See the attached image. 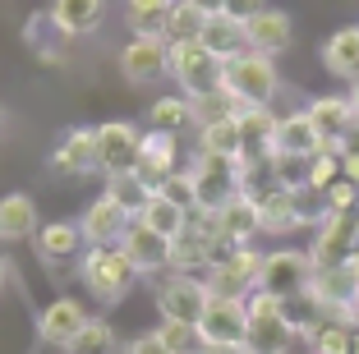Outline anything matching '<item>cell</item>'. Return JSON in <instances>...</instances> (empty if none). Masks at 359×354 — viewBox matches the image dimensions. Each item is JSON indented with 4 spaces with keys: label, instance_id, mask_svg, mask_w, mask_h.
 I'll use <instances>...</instances> for the list:
<instances>
[{
    "label": "cell",
    "instance_id": "obj_48",
    "mask_svg": "<svg viewBox=\"0 0 359 354\" xmlns=\"http://www.w3.org/2000/svg\"><path fill=\"white\" fill-rule=\"evenodd\" d=\"M350 354H359V327H355V345H350Z\"/></svg>",
    "mask_w": 359,
    "mask_h": 354
},
{
    "label": "cell",
    "instance_id": "obj_27",
    "mask_svg": "<svg viewBox=\"0 0 359 354\" xmlns=\"http://www.w3.org/2000/svg\"><path fill=\"white\" fill-rule=\"evenodd\" d=\"M23 42H28V51L37 55V60H46V64H60L65 60V37L60 32V23L51 19V10L46 14H32L28 23H23Z\"/></svg>",
    "mask_w": 359,
    "mask_h": 354
},
{
    "label": "cell",
    "instance_id": "obj_22",
    "mask_svg": "<svg viewBox=\"0 0 359 354\" xmlns=\"http://www.w3.org/2000/svg\"><path fill=\"white\" fill-rule=\"evenodd\" d=\"M299 341L295 322L276 313V318H249V332H244V354H285Z\"/></svg>",
    "mask_w": 359,
    "mask_h": 354
},
{
    "label": "cell",
    "instance_id": "obj_31",
    "mask_svg": "<svg viewBox=\"0 0 359 354\" xmlns=\"http://www.w3.org/2000/svg\"><path fill=\"white\" fill-rule=\"evenodd\" d=\"M148 120H152V129L180 134V129L194 125V102L184 93H180V97H157V102H152V111H148Z\"/></svg>",
    "mask_w": 359,
    "mask_h": 354
},
{
    "label": "cell",
    "instance_id": "obj_43",
    "mask_svg": "<svg viewBox=\"0 0 359 354\" xmlns=\"http://www.w3.org/2000/svg\"><path fill=\"white\" fill-rule=\"evenodd\" d=\"M341 175L350 184H359V152H341Z\"/></svg>",
    "mask_w": 359,
    "mask_h": 354
},
{
    "label": "cell",
    "instance_id": "obj_51",
    "mask_svg": "<svg viewBox=\"0 0 359 354\" xmlns=\"http://www.w3.org/2000/svg\"><path fill=\"white\" fill-rule=\"evenodd\" d=\"M309 354H318V350H309Z\"/></svg>",
    "mask_w": 359,
    "mask_h": 354
},
{
    "label": "cell",
    "instance_id": "obj_18",
    "mask_svg": "<svg viewBox=\"0 0 359 354\" xmlns=\"http://www.w3.org/2000/svg\"><path fill=\"white\" fill-rule=\"evenodd\" d=\"M203 345H244V332H249V313L244 304H231V299H212L208 313H203Z\"/></svg>",
    "mask_w": 359,
    "mask_h": 354
},
{
    "label": "cell",
    "instance_id": "obj_39",
    "mask_svg": "<svg viewBox=\"0 0 359 354\" xmlns=\"http://www.w3.org/2000/svg\"><path fill=\"white\" fill-rule=\"evenodd\" d=\"M327 207L332 212H359V184H350L346 175L327 189Z\"/></svg>",
    "mask_w": 359,
    "mask_h": 354
},
{
    "label": "cell",
    "instance_id": "obj_11",
    "mask_svg": "<svg viewBox=\"0 0 359 354\" xmlns=\"http://www.w3.org/2000/svg\"><path fill=\"white\" fill-rule=\"evenodd\" d=\"M120 74L125 83H152L161 74H170V42L166 37H129L120 46Z\"/></svg>",
    "mask_w": 359,
    "mask_h": 354
},
{
    "label": "cell",
    "instance_id": "obj_23",
    "mask_svg": "<svg viewBox=\"0 0 359 354\" xmlns=\"http://www.w3.org/2000/svg\"><path fill=\"white\" fill-rule=\"evenodd\" d=\"M37 230H42V217H37V203L28 193H5L0 198V240L5 244L37 240Z\"/></svg>",
    "mask_w": 359,
    "mask_h": 354
},
{
    "label": "cell",
    "instance_id": "obj_28",
    "mask_svg": "<svg viewBox=\"0 0 359 354\" xmlns=\"http://www.w3.org/2000/svg\"><path fill=\"white\" fill-rule=\"evenodd\" d=\"M134 221H143L148 230H157V235H166V240H175V235H184L194 221L189 207H180V203H170L166 193H152L148 203H143V212H138Z\"/></svg>",
    "mask_w": 359,
    "mask_h": 354
},
{
    "label": "cell",
    "instance_id": "obj_1",
    "mask_svg": "<svg viewBox=\"0 0 359 354\" xmlns=\"http://www.w3.org/2000/svg\"><path fill=\"white\" fill-rule=\"evenodd\" d=\"M79 276H83V290L93 294V299L120 304L129 290H134L138 267L129 262V253L120 249V244H93V249L83 253V267H79Z\"/></svg>",
    "mask_w": 359,
    "mask_h": 354
},
{
    "label": "cell",
    "instance_id": "obj_3",
    "mask_svg": "<svg viewBox=\"0 0 359 354\" xmlns=\"http://www.w3.org/2000/svg\"><path fill=\"white\" fill-rule=\"evenodd\" d=\"M189 175H194V193H198L194 212H222L231 198L244 193L240 156H208V152H198L189 161Z\"/></svg>",
    "mask_w": 359,
    "mask_h": 354
},
{
    "label": "cell",
    "instance_id": "obj_19",
    "mask_svg": "<svg viewBox=\"0 0 359 354\" xmlns=\"http://www.w3.org/2000/svg\"><path fill=\"white\" fill-rule=\"evenodd\" d=\"M212 221H217V235H222V240L249 244L254 235H263V203L240 193V198H231L222 212H212Z\"/></svg>",
    "mask_w": 359,
    "mask_h": 354
},
{
    "label": "cell",
    "instance_id": "obj_41",
    "mask_svg": "<svg viewBox=\"0 0 359 354\" xmlns=\"http://www.w3.org/2000/svg\"><path fill=\"white\" fill-rule=\"evenodd\" d=\"M263 10H272L267 0H222V14H231L235 23H249L254 14H263Z\"/></svg>",
    "mask_w": 359,
    "mask_h": 354
},
{
    "label": "cell",
    "instance_id": "obj_38",
    "mask_svg": "<svg viewBox=\"0 0 359 354\" xmlns=\"http://www.w3.org/2000/svg\"><path fill=\"white\" fill-rule=\"evenodd\" d=\"M157 193H166L170 203H180V207H189V212H194V203H198V193H194V175H189V166H184V170H175V175H170L166 184L157 189Z\"/></svg>",
    "mask_w": 359,
    "mask_h": 354
},
{
    "label": "cell",
    "instance_id": "obj_40",
    "mask_svg": "<svg viewBox=\"0 0 359 354\" xmlns=\"http://www.w3.org/2000/svg\"><path fill=\"white\" fill-rule=\"evenodd\" d=\"M244 313H249V318H276V313H285V299H276V294H267V290H254L244 299Z\"/></svg>",
    "mask_w": 359,
    "mask_h": 354
},
{
    "label": "cell",
    "instance_id": "obj_50",
    "mask_svg": "<svg viewBox=\"0 0 359 354\" xmlns=\"http://www.w3.org/2000/svg\"><path fill=\"white\" fill-rule=\"evenodd\" d=\"M0 134H5V111H0Z\"/></svg>",
    "mask_w": 359,
    "mask_h": 354
},
{
    "label": "cell",
    "instance_id": "obj_29",
    "mask_svg": "<svg viewBox=\"0 0 359 354\" xmlns=\"http://www.w3.org/2000/svg\"><path fill=\"white\" fill-rule=\"evenodd\" d=\"M203 46H208L212 55H222V60H231V55H240V51H249L244 46V23H235L231 14H208V23H203V37H198Z\"/></svg>",
    "mask_w": 359,
    "mask_h": 354
},
{
    "label": "cell",
    "instance_id": "obj_4",
    "mask_svg": "<svg viewBox=\"0 0 359 354\" xmlns=\"http://www.w3.org/2000/svg\"><path fill=\"white\" fill-rule=\"evenodd\" d=\"M222 74L226 60L212 55L203 42H175L170 46V79L180 83V93L189 97H208V93H222Z\"/></svg>",
    "mask_w": 359,
    "mask_h": 354
},
{
    "label": "cell",
    "instance_id": "obj_45",
    "mask_svg": "<svg viewBox=\"0 0 359 354\" xmlns=\"http://www.w3.org/2000/svg\"><path fill=\"white\" fill-rule=\"evenodd\" d=\"M198 354H244V345H203Z\"/></svg>",
    "mask_w": 359,
    "mask_h": 354
},
{
    "label": "cell",
    "instance_id": "obj_33",
    "mask_svg": "<svg viewBox=\"0 0 359 354\" xmlns=\"http://www.w3.org/2000/svg\"><path fill=\"white\" fill-rule=\"evenodd\" d=\"M198 152L208 156H240V120H217L198 129Z\"/></svg>",
    "mask_w": 359,
    "mask_h": 354
},
{
    "label": "cell",
    "instance_id": "obj_46",
    "mask_svg": "<svg viewBox=\"0 0 359 354\" xmlns=\"http://www.w3.org/2000/svg\"><path fill=\"white\" fill-rule=\"evenodd\" d=\"M194 5H198L203 14H217V10H222V0H194Z\"/></svg>",
    "mask_w": 359,
    "mask_h": 354
},
{
    "label": "cell",
    "instance_id": "obj_49",
    "mask_svg": "<svg viewBox=\"0 0 359 354\" xmlns=\"http://www.w3.org/2000/svg\"><path fill=\"white\" fill-rule=\"evenodd\" d=\"M350 322H355V327H359V304H355V318H350Z\"/></svg>",
    "mask_w": 359,
    "mask_h": 354
},
{
    "label": "cell",
    "instance_id": "obj_30",
    "mask_svg": "<svg viewBox=\"0 0 359 354\" xmlns=\"http://www.w3.org/2000/svg\"><path fill=\"white\" fill-rule=\"evenodd\" d=\"M203 23H208V14L194 5V0H175L170 5V19H166V42H198L203 37Z\"/></svg>",
    "mask_w": 359,
    "mask_h": 354
},
{
    "label": "cell",
    "instance_id": "obj_26",
    "mask_svg": "<svg viewBox=\"0 0 359 354\" xmlns=\"http://www.w3.org/2000/svg\"><path fill=\"white\" fill-rule=\"evenodd\" d=\"M51 19L60 23L65 37H88L102 28L106 0H51Z\"/></svg>",
    "mask_w": 359,
    "mask_h": 354
},
{
    "label": "cell",
    "instance_id": "obj_12",
    "mask_svg": "<svg viewBox=\"0 0 359 354\" xmlns=\"http://www.w3.org/2000/svg\"><path fill=\"white\" fill-rule=\"evenodd\" d=\"M93 322L83 308V299H74V294H60V299H51L42 313H37V336H42L46 345H60V350H69V345L83 336V327Z\"/></svg>",
    "mask_w": 359,
    "mask_h": 354
},
{
    "label": "cell",
    "instance_id": "obj_9",
    "mask_svg": "<svg viewBox=\"0 0 359 354\" xmlns=\"http://www.w3.org/2000/svg\"><path fill=\"white\" fill-rule=\"evenodd\" d=\"M138 143H143V129L129 125V120H106V125H97V170H102L106 179L134 170Z\"/></svg>",
    "mask_w": 359,
    "mask_h": 354
},
{
    "label": "cell",
    "instance_id": "obj_21",
    "mask_svg": "<svg viewBox=\"0 0 359 354\" xmlns=\"http://www.w3.org/2000/svg\"><path fill=\"white\" fill-rule=\"evenodd\" d=\"M276 152L285 156H318V152H327L323 147V134H318L313 125V115L309 111H290L276 120Z\"/></svg>",
    "mask_w": 359,
    "mask_h": 354
},
{
    "label": "cell",
    "instance_id": "obj_42",
    "mask_svg": "<svg viewBox=\"0 0 359 354\" xmlns=\"http://www.w3.org/2000/svg\"><path fill=\"white\" fill-rule=\"evenodd\" d=\"M120 354H170V350L161 345L157 332H143V336H134V341H125V350H120Z\"/></svg>",
    "mask_w": 359,
    "mask_h": 354
},
{
    "label": "cell",
    "instance_id": "obj_37",
    "mask_svg": "<svg viewBox=\"0 0 359 354\" xmlns=\"http://www.w3.org/2000/svg\"><path fill=\"white\" fill-rule=\"evenodd\" d=\"M157 336H161V345H166L170 354H198L203 350V332L194 322H170V318H161Z\"/></svg>",
    "mask_w": 359,
    "mask_h": 354
},
{
    "label": "cell",
    "instance_id": "obj_17",
    "mask_svg": "<svg viewBox=\"0 0 359 354\" xmlns=\"http://www.w3.org/2000/svg\"><path fill=\"white\" fill-rule=\"evenodd\" d=\"M304 111L313 115L318 134H323V147H332V152H337V147L346 143V134L359 125L355 102H350V97H313V102H309Z\"/></svg>",
    "mask_w": 359,
    "mask_h": 354
},
{
    "label": "cell",
    "instance_id": "obj_20",
    "mask_svg": "<svg viewBox=\"0 0 359 354\" xmlns=\"http://www.w3.org/2000/svg\"><path fill=\"white\" fill-rule=\"evenodd\" d=\"M244 46L276 60V55L290 46V14H285V10H263V14H254V19L244 23Z\"/></svg>",
    "mask_w": 359,
    "mask_h": 354
},
{
    "label": "cell",
    "instance_id": "obj_7",
    "mask_svg": "<svg viewBox=\"0 0 359 354\" xmlns=\"http://www.w3.org/2000/svg\"><path fill=\"white\" fill-rule=\"evenodd\" d=\"M309 299L327 318H355V304H359V267L355 262H341V267H318L313 271V285H309Z\"/></svg>",
    "mask_w": 359,
    "mask_h": 354
},
{
    "label": "cell",
    "instance_id": "obj_8",
    "mask_svg": "<svg viewBox=\"0 0 359 354\" xmlns=\"http://www.w3.org/2000/svg\"><path fill=\"white\" fill-rule=\"evenodd\" d=\"M208 304H212L208 281H203V276H189V271H170L166 281H161V290H157V308L170 322H194L198 327Z\"/></svg>",
    "mask_w": 359,
    "mask_h": 354
},
{
    "label": "cell",
    "instance_id": "obj_47",
    "mask_svg": "<svg viewBox=\"0 0 359 354\" xmlns=\"http://www.w3.org/2000/svg\"><path fill=\"white\" fill-rule=\"evenodd\" d=\"M350 102H355V115H359V83L350 88Z\"/></svg>",
    "mask_w": 359,
    "mask_h": 354
},
{
    "label": "cell",
    "instance_id": "obj_34",
    "mask_svg": "<svg viewBox=\"0 0 359 354\" xmlns=\"http://www.w3.org/2000/svg\"><path fill=\"white\" fill-rule=\"evenodd\" d=\"M106 193H111V198H116L120 207L129 212V217H138V212H143V203L152 198V189L143 184L134 170H125V175H111V179H106Z\"/></svg>",
    "mask_w": 359,
    "mask_h": 354
},
{
    "label": "cell",
    "instance_id": "obj_2",
    "mask_svg": "<svg viewBox=\"0 0 359 354\" xmlns=\"http://www.w3.org/2000/svg\"><path fill=\"white\" fill-rule=\"evenodd\" d=\"M222 88L244 106H272L276 88H281V74H276V60L272 55H258V51H240L226 60V74H222Z\"/></svg>",
    "mask_w": 359,
    "mask_h": 354
},
{
    "label": "cell",
    "instance_id": "obj_24",
    "mask_svg": "<svg viewBox=\"0 0 359 354\" xmlns=\"http://www.w3.org/2000/svg\"><path fill=\"white\" fill-rule=\"evenodd\" d=\"M32 249H37L42 262H69L83 249V226H79V221H46V226L37 230Z\"/></svg>",
    "mask_w": 359,
    "mask_h": 354
},
{
    "label": "cell",
    "instance_id": "obj_13",
    "mask_svg": "<svg viewBox=\"0 0 359 354\" xmlns=\"http://www.w3.org/2000/svg\"><path fill=\"white\" fill-rule=\"evenodd\" d=\"M51 170L65 179H83L97 170V129L79 125V129H65L60 143L51 152Z\"/></svg>",
    "mask_w": 359,
    "mask_h": 354
},
{
    "label": "cell",
    "instance_id": "obj_5",
    "mask_svg": "<svg viewBox=\"0 0 359 354\" xmlns=\"http://www.w3.org/2000/svg\"><path fill=\"white\" fill-rule=\"evenodd\" d=\"M313 253L304 249H272L263 253V271H258V290L276 294V299H299V294H309V285H313Z\"/></svg>",
    "mask_w": 359,
    "mask_h": 354
},
{
    "label": "cell",
    "instance_id": "obj_36",
    "mask_svg": "<svg viewBox=\"0 0 359 354\" xmlns=\"http://www.w3.org/2000/svg\"><path fill=\"white\" fill-rule=\"evenodd\" d=\"M240 115V102H235L231 93H208V97H194V125H217V120H235Z\"/></svg>",
    "mask_w": 359,
    "mask_h": 354
},
{
    "label": "cell",
    "instance_id": "obj_25",
    "mask_svg": "<svg viewBox=\"0 0 359 354\" xmlns=\"http://www.w3.org/2000/svg\"><path fill=\"white\" fill-rule=\"evenodd\" d=\"M323 64H327L332 79L359 83V23H350V28H337L327 42H323Z\"/></svg>",
    "mask_w": 359,
    "mask_h": 354
},
{
    "label": "cell",
    "instance_id": "obj_16",
    "mask_svg": "<svg viewBox=\"0 0 359 354\" xmlns=\"http://www.w3.org/2000/svg\"><path fill=\"white\" fill-rule=\"evenodd\" d=\"M129 221H134V217H129L111 193H97V198L83 207L79 226H83L88 244H120V240H125V230H129Z\"/></svg>",
    "mask_w": 359,
    "mask_h": 354
},
{
    "label": "cell",
    "instance_id": "obj_14",
    "mask_svg": "<svg viewBox=\"0 0 359 354\" xmlns=\"http://www.w3.org/2000/svg\"><path fill=\"white\" fill-rule=\"evenodd\" d=\"M235 120H240V161H272L281 115H272L267 106H244Z\"/></svg>",
    "mask_w": 359,
    "mask_h": 354
},
{
    "label": "cell",
    "instance_id": "obj_32",
    "mask_svg": "<svg viewBox=\"0 0 359 354\" xmlns=\"http://www.w3.org/2000/svg\"><path fill=\"white\" fill-rule=\"evenodd\" d=\"M299 230V212H295V193H267L263 198V235H290Z\"/></svg>",
    "mask_w": 359,
    "mask_h": 354
},
{
    "label": "cell",
    "instance_id": "obj_10",
    "mask_svg": "<svg viewBox=\"0 0 359 354\" xmlns=\"http://www.w3.org/2000/svg\"><path fill=\"white\" fill-rule=\"evenodd\" d=\"M180 170V138L166 134V129H143V143H138V161H134V175L157 193L170 175Z\"/></svg>",
    "mask_w": 359,
    "mask_h": 354
},
{
    "label": "cell",
    "instance_id": "obj_44",
    "mask_svg": "<svg viewBox=\"0 0 359 354\" xmlns=\"http://www.w3.org/2000/svg\"><path fill=\"white\" fill-rule=\"evenodd\" d=\"M10 281H14V267H10V258H0V294L10 290Z\"/></svg>",
    "mask_w": 359,
    "mask_h": 354
},
{
    "label": "cell",
    "instance_id": "obj_6",
    "mask_svg": "<svg viewBox=\"0 0 359 354\" xmlns=\"http://www.w3.org/2000/svg\"><path fill=\"white\" fill-rule=\"evenodd\" d=\"M258 271H263V253H258L254 244H244V249H235L231 258L212 262V267L203 271V281H208V294H212V299L244 304L249 294L258 290Z\"/></svg>",
    "mask_w": 359,
    "mask_h": 354
},
{
    "label": "cell",
    "instance_id": "obj_35",
    "mask_svg": "<svg viewBox=\"0 0 359 354\" xmlns=\"http://www.w3.org/2000/svg\"><path fill=\"white\" fill-rule=\"evenodd\" d=\"M65 354H120V341H116V327L106 322V318H93V322L83 327V336H79L74 345Z\"/></svg>",
    "mask_w": 359,
    "mask_h": 354
},
{
    "label": "cell",
    "instance_id": "obj_15",
    "mask_svg": "<svg viewBox=\"0 0 359 354\" xmlns=\"http://www.w3.org/2000/svg\"><path fill=\"white\" fill-rule=\"evenodd\" d=\"M120 249L129 253V262L138 267V276H157V271H170V240L148 230L143 221H129Z\"/></svg>",
    "mask_w": 359,
    "mask_h": 354
}]
</instances>
